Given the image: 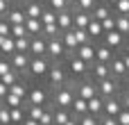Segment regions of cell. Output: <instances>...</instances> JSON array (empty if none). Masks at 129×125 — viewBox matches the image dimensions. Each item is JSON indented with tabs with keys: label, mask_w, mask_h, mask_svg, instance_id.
Here are the masks:
<instances>
[{
	"label": "cell",
	"mask_w": 129,
	"mask_h": 125,
	"mask_svg": "<svg viewBox=\"0 0 129 125\" xmlns=\"http://www.w3.org/2000/svg\"><path fill=\"white\" fill-rule=\"evenodd\" d=\"M43 82L48 84L50 91H54V89H61V87H66V84H70L73 80H70V75H68L63 61H54V64L50 66V71H48V75H45Z\"/></svg>",
	"instance_id": "obj_1"
},
{
	"label": "cell",
	"mask_w": 129,
	"mask_h": 125,
	"mask_svg": "<svg viewBox=\"0 0 129 125\" xmlns=\"http://www.w3.org/2000/svg\"><path fill=\"white\" fill-rule=\"evenodd\" d=\"M73 102H75V80H73L70 84H66V87H61V89H54V91H52V100H50V105H52V107L70 109V107H73Z\"/></svg>",
	"instance_id": "obj_2"
},
{
	"label": "cell",
	"mask_w": 129,
	"mask_h": 125,
	"mask_svg": "<svg viewBox=\"0 0 129 125\" xmlns=\"http://www.w3.org/2000/svg\"><path fill=\"white\" fill-rule=\"evenodd\" d=\"M63 66H66V71H68L70 80H84V77H88V64H86V61H82L75 52H68V55H66Z\"/></svg>",
	"instance_id": "obj_3"
},
{
	"label": "cell",
	"mask_w": 129,
	"mask_h": 125,
	"mask_svg": "<svg viewBox=\"0 0 129 125\" xmlns=\"http://www.w3.org/2000/svg\"><path fill=\"white\" fill-rule=\"evenodd\" d=\"M54 61L45 55V57H32L29 59V68H27V77L29 80H45V75H48V71H50V66H52Z\"/></svg>",
	"instance_id": "obj_4"
},
{
	"label": "cell",
	"mask_w": 129,
	"mask_h": 125,
	"mask_svg": "<svg viewBox=\"0 0 129 125\" xmlns=\"http://www.w3.org/2000/svg\"><path fill=\"white\" fill-rule=\"evenodd\" d=\"M75 96H77V98H84V100H91V98L98 96V84H95L91 77L75 80Z\"/></svg>",
	"instance_id": "obj_5"
},
{
	"label": "cell",
	"mask_w": 129,
	"mask_h": 125,
	"mask_svg": "<svg viewBox=\"0 0 129 125\" xmlns=\"http://www.w3.org/2000/svg\"><path fill=\"white\" fill-rule=\"evenodd\" d=\"M118 93H120V80L107 77V80L98 82V96H102L104 100H107V98H113V96H118Z\"/></svg>",
	"instance_id": "obj_6"
},
{
	"label": "cell",
	"mask_w": 129,
	"mask_h": 125,
	"mask_svg": "<svg viewBox=\"0 0 129 125\" xmlns=\"http://www.w3.org/2000/svg\"><path fill=\"white\" fill-rule=\"evenodd\" d=\"M66 48H63V41H61V36H52V39H48V57L52 59V61H63L66 59Z\"/></svg>",
	"instance_id": "obj_7"
},
{
	"label": "cell",
	"mask_w": 129,
	"mask_h": 125,
	"mask_svg": "<svg viewBox=\"0 0 129 125\" xmlns=\"http://www.w3.org/2000/svg\"><path fill=\"white\" fill-rule=\"evenodd\" d=\"M88 77L98 84V82L111 77V66H109V64H102V61H93V64L88 66Z\"/></svg>",
	"instance_id": "obj_8"
},
{
	"label": "cell",
	"mask_w": 129,
	"mask_h": 125,
	"mask_svg": "<svg viewBox=\"0 0 129 125\" xmlns=\"http://www.w3.org/2000/svg\"><path fill=\"white\" fill-rule=\"evenodd\" d=\"M125 41H127V36H125V34H120L118 30H113V32H104V36H102V43H104V46H109V48H111V50H116V52H120V50H122Z\"/></svg>",
	"instance_id": "obj_9"
},
{
	"label": "cell",
	"mask_w": 129,
	"mask_h": 125,
	"mask_svg": "<svg viewBox=\"0 0 129 125\" xmlns=\"http://www.w3.org/2000/svg\"><path fill=\"white\" fill-rule=\"evenodd\" d=\"M29 55L32 57H45L48 55V39L43 34L29 36Z\"/></svg>",
	"instance_id": "obj_10"
},
{
	"label": "cell",
	"mask_w": 129,
	"mask_h": 125,
	"mask_svg": "<svg viewBox=\"0 0 129 125\" xmlns=\"http://www.w3.org/2000/svg\"><path fill=\"white\" fill-rule=\"evenodd\" d=\"M29 59H32V55L29 52H14L11 57H9V61H11V66H14V71H18V73H27V68H29Z\"/></svg>",
	"instance_id": "obj_11"
},
{
	"label": "cell",
	"mask_w": 129,
	"mask_h": 125,
	"mask_svg": "<svg viewBox=\"0 0 129 125\" xmlns=\"http://www.w3.org/2000/svg\"><path fill=\"white\" fill-rule=\"evenodd\" d=\"M116 55H118V52H116V50H111L109 46H104L102 41H98V43H95V61L111 64V59H113Z\"/></svg>",
	"instance_id": "obj_12"
},
{
	"label": "cell",
	"mask_w": 129,
	"mask_h": 125,
	"mask_svg": "<svg viewBox=\"0 0 129 125\" xmlns=\"http://www.w3.org/2000/svg\"><path fill=\"white\" fill-rule=\"evenodd\" d=\"M91 14L88 11H82V9H73V30H86L88 23H91Z\"/></svg>",
	"instance_id": "obj_13"
},
{
	"label": "cell",
	"mask_w": 129,
	"mask_h": 125,
	"mask_svg": "<svg viewBox=\"0 0 129 125\" xmlns=\"http://www.w3.org/2000/svg\"><path fill=\"white\" fill-rule=\"evenodd\" d=\"M111 77H116V80H125L127 77V66H125V61H122V57H120V52L111 59Z\"/></svg>",
	"instance_id": "obj_14"
},
{
	"label": "cell",
	"mask_w": 129,
	"mask_h": 125,
	"mask_svg": "<svg viewBox=\"0 0 129 125\" xmlns=\"http://www.w3.org/2000/svg\"><path fill=\"white\" fill-rule=\"evenodd\" d=\"M122 112V102H120V98L118 96H113V98H107L104 100V114L102 116H111V118H118V114Z\"/></svg>",
	"instance_id": "obj_15"
},
{
	"label": "cell",
	"mask_w": 129,
	"mask_h": 125,
	"mask_svg": "<svg viewBox=\"0 0 129 125\" xmlns=\"http://www.w3.org/2000/svg\"><path fill=\"white\" fill-rule=\"evenodd\" d=\"M5 20H7L9 25H25V20H27V14L23 11V7H11V9L7 11Z\"/></svg>",
	"instance_id": "obj_16"
},
{
	"label": "cell",
	"mask_w": 129,
	"mask_h": 125,
	"mask_svg": "<svg viewBox=\"0 0 129 125\" xmlns=\"http://www.w3.org/2000/svg\"><path fill=\"white\" fill-rule=\"evenodd\" d=\"M75 55L82 59V61H86L88 66L95 61V43H84V46H79L77 50H75Z\"/></svg>",
	"instance_id": "obj_17"
},
{
	"label": "cell",
	"mask_w": 129,
	"mask_h": 125,
	"mask_svg": "<svg viewBox=\"0 0 129 125\" xmlns=\"http://www.w3.org/2000/svg\"><path fill=\"white\" fill-rule=\"evenodd\" d=\"M23 11L27 14V18H41V14H43V5H39V2H34V0H23Z\"/></svg>",
	"instance_id": "obj_18"
},
{
	"label": "cell",
	"mask_w": 129,
	"mask_h": 125,
	"mask_svg": "<svg viewBox=\"0 0 129 125\" xmlns=\"http://www.w3.org/2000/svg\"><path fill=\"white\" fill-rule=\"evenodd\" d=\"M91 16L95 18V20H104V18H109V16H113V9L107 5V2H98L95 7H93V11H91Z\"/></svg>",
	"instance_id": "obj_19"
},
{
	"label": "cell",
	"mask_w": 129,
	"mask_h": 125,
	"mask_svg": "<svg viewBox=\"0 0 129 125\" xmlns=\"http://www.w3.org/2000/svg\"><path fill=\"white\" fill-rule=\"evenodd\" d=\"M61 41H63V48H66V52H75V50L79 48V41H77V34H75V30H68V32H63V34H61Z\"/></svg>",
	"instance_id": "obj_20"
},
{
	"label": "cell",
	"mask_w": 129,
	"mask_h": 125,
	"mask_svg": "<svg viewBox=\"0 0 129 125\" xmlns=\"http://www.w3.org/2000/svg\"><path fill=\"white\" fill-rule=\"evenodd\" d=\"M70 114H73L77 121H79L82 116H86V114H88V100L75 96V102H73V107H70Z\"/></svg>",
	"instance_id": "obj_21"
},
{
	"label": "cell",
	"mask_w": 129,
	"mask_h": 125,
	"mask_svg": "<svg viewBox=\"0 0 129 125\" xmlns=\"http://www.w3.org/2000/svg\"><path fill=\"white\" fill-rule=\"evenodd\" d=\"M57 25H59L61 34H63V32H68V30H73V9L61 11V14L57 16Z\"/></svg>",
	"instance_id": "obj_22"
},
{
	"label": "cell",
	"mask_w": 129,
	"mask_h": 125,
	"mask_svg": "<svg viewBox=\"0 0 129 125\" xmlns=\"http://www.w3.org/2000/svg\"><path fill=\"white\" fill-rule=\"evenodd\" d=\"M88 114L95 116V118H100L104 114V98L102 96H95V98L88 100Z\"/></svg>",
	"instance_id": "obj_23"
},
{
	"label": "cell",
	"mask_w": 129,
	"mask_h": 125,
	"mask_svg": "<svg viewBox=\"0 0 129 125\" xmlns=\"http://www.w3.org/2000/svg\"><path fill=\"white\" fill-rule=\"evenodd\" d=\"M86 32L91 34V39H93L95 43H98V41H102V36H104V30H102V23H100V20H95V18H91V23H88Z\"/></svg>",
	"instance_id": "obj_24"
},
{
	"label": "cell",
	"mask_w": 129,
	"mask_h": 125,
	"mask_svg": "<svg viewBox=\"0 0 129 125\" xmlns=\"http://www.w3.org/2000/svg\"><path fill=\"white\" fill-rule=\"evenodd\" d=\"M50 107H52V105H50ZM52 114H54V125H66L70 118H73L70 109H59V107H52Z\"/></svg>",
	"instance_id": "obj_25"
},
{
	"label": "cell",
	"mask_w": 129,
	"mask_h": 125,
	"mask_svg": "<svg viewBox=\"0 0 129 125\" xmlns=\"http://www.w3.org/2000/svg\"><path fill=\"white\" fill-rule=\"evenodd\" d=\"M25 27H27L29 36H36V34L43 32V23H41V18H27V20H25Z\"/></svg>",
	"instance_id": "obj_26"
},
{
	"label": "cell",
	"mask_w": 129,
	"mask_h": 125,
	"mask_svg": "<svg viewBox=\"0 0 129 125\" xmlns=\"http://www.w3.org/2000/svg\"><path fill=\"white\" fill-rule=\"evenodd\" d=\"M48 107H41V105H25V114L27 118H34V121H41V116L45 114Z\"/></svg>",
	"instance_id": "obj_27"
},
{
	"label": "cell",
	"mask_w": 129,
	"mask_h": 125,
	"mask_svg": "<svg viewBox=\"0 0 129 125\" xmlns=\"http://www.w3.org/2000/svg\"><path fill=\"white\" fill-rule=\"evenodd\" d=\"M0 102H5V105H7L9 109H14V107H25V105H27V102H25L23 98L14 96V93H7V96H5V98H2Z\"/></svg>",
	"instance_id": "obj_28"
},
{
	"label": "cell",
	"mask_w": 129,
	"mask_h": 125,
	"mask_svg": "<svg viewBox=\"0 0 129 125\" xmlns=\"http://www.w3.org/2000/svg\"><path fill=\"white\" fill-rule=\"evenodd\" d=\"M70 2H73V0H48V7L54 9L57 14H61V11H66V9H70Z\"/></svg>",
	"instance_id": "obj_29"
},
{
	"label": "cell",
	"mask_w": 129,
	"mask_h": 125,
	"mask_svg": "<svg viewBox=\"0 0 129 125\" xmlns=\"http://www.w3.org/2000/svg\"><path fill=\"white\" fill-rule=\"evenodd\" d=\"M57 16H59V14H57L54 9L45 7L43 14H41V23H43V25H52V23H57Z\"/></svg>",
	"instance_id": "obj_30"
},
{
	"label": "cell",
	"mask_w": 129,
	"mask_h": 125,
	"mask_svg": "<svg viewBox=\"0 0 129 125\" xmlns=\"http://www.w3.org/2000/svg\"><path fill=\"white\" fill-rule=\"evenodd\" d=\"M20 77H23V73H18V71H9L7 75H2V77H0V82H2V84H7V87H14Z\"/></svg>",
	"instance_id": "obj_31"
},
{
	"label": "cell",
	"mask_w": 129,
	"mask_h": 125,
	"mask_svg": "<svg viewBox=\"0 0 129 125\" xmlns=\"http://www.w3.org/2000/svg\"><path fill=\"white\" fill-rule=\"evenodd\" d=\"M25 118H27L25 107H14V109H11V125H20Z\"/></svg>",
	"instance_id": "obj_32"
},
{
	"label": "cell",
	"mask_w": 129,
	"mask_h": 125,
	"mask_svg": "<svg viewBox=\"0 0 129 125\" xmlns=\"http://www.w3.org/2000/svg\"><path fill=\"white\" fill-rule=\"evenodd\" d=\"M45 39H52V36H61V30H59V25L57 23H52V25H43V32H41Z\"/></svg>",
	"instance_id": "obj_33"
},
{
	"label": "cell",
	"mask_w": 129,
	"mask_h": 125,
	"mask_svg": "<svg viewBox=\"0 0 129 125\" xmlns=\"http://www.w3.org/2000/svg\"><path fill=\"white\" fill-rule=\"evenodd\" d=\"M0 125H11V109L0 102Z\"/></svg>",
	"instance_id": "obj_34"
},
{
	"label": "cell",
	"mask_w": 129,
	"mask_h": 125,
	"mask_svg": "<svg viewBox=\"0 0 129 125\" xmlns=\"http://www.w3.org/2000/svg\"><path fill=\"white\" fill-rule=\"evenodd\" d=\"M73 2H75V7H77V9H82V11H88V14H91V11H93V7L98 5L95 0H73Z\"/></svg>",
	"instance_id": "obj_35"
},
{
	"label": "cell",
	"mask_w": 129,
	"mask_h": 125,
	"mask_svg": "<svg viewBox=\"0 0 129 125\" xmlns=\"http://www.w3.org/2000/svg\"><path fill=\"white\" fill-rule=\"evenodd\" d=\"M14 41H16V52H29V36H20Z\"/></svg>",
	"instance_id": "obj_36"
},
{
	"label": "cell",
	"mask_w": 129,
	"mask_h": 125,
	"mask_svg": "<svg viewBox=\"0 0 129 125\" xmlns=\"http://www.w3.org/2000/svg\"><path fill=\"white\" fill-rule=\"evenodd\" d=\"M113 14H120V16H129V0H120V2L113 7Z\"/></svg>",
	"instance_id": "obj_37"
},
{
	"label": "cell",
	"mask_w": 129,
	"mask_h": 125,
	"mask_svg": "<svg viewBox=\"0 0 129 125\" xmlns=\"http://www.w3.org/2000/svg\"><path fill=\"white\" fill-rule=\"evenodd\" d=\"M11 36L14 39H20V36H29V32H27L25 25H11Z\"/></svg>",
	"instance_id": "obj_38"
},
{
	"label": "cell",
	"mask_w": 129,
	"mask_h": 125,
	"mask_svg": "<svg viewBox=\"0 0 129 125\" xmlns=\"http://www.w3.org/2000/svg\"><path fill=\"white\" fill-rule=\"evenodd\" d=\"M75 34H77V41H79V46H84V43H95L86 30H75Z\"/></svg>",
	"instance_id": "obj_39"
},
{
	"label": "cell",
	"mask_w": 129,
	"mask_h": 125,
	"mask_svg": "<svg viewBox=\"0 0 129 125\" xmlns=\"http://www.w3.org/2000/svg\"><path fill=\"white\" fill-rule=\"evenodd\" d=\"M102 30H104V32H113V30H116V14L102 20Z\"/></svg>",
	"instance_id": "obj_40"
},
{
	"label": "cell",
	"mask_w": 129,
	"mask_h": 125,
	"mask_svg": "<svg viewBox=\"0 0 129 125\" xmlns=\"http://www.w3.org/2000/svg\"><path fill=\"white\" fill-rule=\"evenodd\" d=\"M0 36H11V25L5 18H0Z\"/></svg>",
	"instance_id": "obj_41"
},
{
	"label": "cell",
	"mask_w": 129,
	"mask_h": 125,
	"mask_svg": "<svg viewBox=\"0 0 129 125\" xmlns=\"http://www.w3.org/2000/svg\"><path fill=\"white\" fill-rule=\"evenodd\" d=\"M79 125H100V118H95V116L86 114V116H82V118H79Z\"/></svg>",
	"instance_id": "obj_42"
},
{
	"label": "cell",
	"mask_w": 129,
	"mask_h": 125,
	"mask_svg": "<svg viewBox=\"0 0 129 125\" xmlns=\"http://www.w3.org/2000/svg\"><path fill=\"white\" fill-rule=\"evenodd\" d=\"M118 98H120V102H122V109H129V91L127 89H120Z\"/></svg>",
	"instance_id": "obj_43"
},
{
	"label": "cell",
	"mask_w": 129,
	"mask_h": 125,
	"mask_svg": "<svg viewBox=\"0 0 129 125\" xmlns=\"http://www.w3.org/2000/svg\"><path fill=\"white\" fill-rule=\"evenodd\" d=\"M116 121H118V125H129V109H122Z\"/></svg>",
	"instance_id": "obj_44"
},
{
	"label": "cell",
	"mask_w": 129,
	"mask_h": 125,
	"mask_svg": "<svg viewBox=\"0 0 129 125\" xmlns=\"http://www.w3.org/2000/svg\"><path fill=\"white\" fill-rule=\"evenodd\" d=\"M9 9H11V2L9 0H0V18H5Z\"/></svg>",
	"instance_id": "obj_45"
},
{
	"label": "cell",
	"mask_w": 129,
	"mask_h": 125,
	"mask_svg": "<svg viewBox=\"0 0 129 125\" xmlns=\"http://www.w3.org/2000/svg\"><path fill=\"white\" fill-rule=\"evenodd\" d=\"M100 123L102 125H118V121L111 118V116H100Z\"/></svg>",
	"instance_id": "obj_46"
},
{
	"label": "cell",
	"mask_w": 129,
	"mask_h": 125,
	"mask_svg": "<svg viewBox=\"0 0 129 125\" xmlns=\"http://www.w3.org/2000/svg\"><path fill=\"white\" fill-rule=\"evenodd\" d=\"M7 93H9V87H7V84H2V82H0V100H2V98H5V96H7Z\"/></svg>",
	"instance_id": "obj_47"
},
{
	"label": "cell",
	"mask_w": 129,
	"mask_h": 125,
	"mask_svg": "<svg viewBox=\"0 0 129 125\" xmlns=\"http://www.w3.org/2000/svg\"><path fill=\"white\" fill-rule=\"evenodd\" d=\"M120 89H127V91H129V73H127L125 80H120Z\"/></svg>",
	"instance_id": "obj_48"
},
{
	"label": "cell",
	"mask_w": 129,
	"mask_h": 125,
	"mask_svg": "<svg viewBox=\"0 0 129 125\" xmlns=\"http://www.w3.org/2000/svg\"><path fill=\"white\" fill-rule=\"evenodd\" d=\"M104 2H107V5H109V7H111V9H113V7H116V5H118V2H120V0H104Z\"/></svg>",
	"instance_id": "obj_49"
},
{
	"label": "cell",
	"mask_w": 129,
	"mask_h": 125,
	"mask_svg": "<svg viewBox=\"0 0 129 125\" xmlns=\"http://www.w3.org/2000/svg\"><path fill=\"white\" fill-rule=\"evenodd\" d=\"M34 2H39V5H43V7H48V0H34Z\"/></svg>",
	"instance_id": "obj_50"
},
{
	"label": "cell",
	"mask_w": 129,
	"mask_h": 125,
	"mask_svg": "<svg viewBox=\"0 0 129 125\" xmlns=\"http://www.w3.org/2000/svg\"><path fill=\"white\" fill-rule=\"evenodd\" d=\"M95 2H104V0H95Z\"/></svg>",
	"instance_id": "obj_51"
},
{
	"label": "cell",
	"mask_w": 129,
	"mask_h": 125,
	"mask_svg": "<svg viewBox=\"0 0 129 125\" xmlns=\"http://www.w3.org/2000/svg\"><path fill=\"white\" fill-rule=\"evenodd\" d=\"M100 125H102V123H100Z\"/></svg>",
	"instance_id": "obj_52"
}]
</instances>
